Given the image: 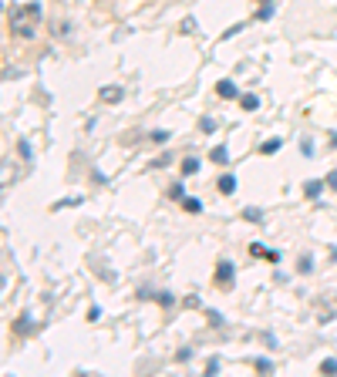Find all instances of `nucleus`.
Segmentation results:
<instances>
[{
	"label": "nucleus",
	"mask_w": 337,
	"mask_h": 377,
	"mask_svg": "<svg viewBox=\"0 0 337 377\" xmlns=\"http://www.w3.org/2000/svg\"><path fill=\"white\" fill-rule=\"evenodd\" d=\"M27 330H31V317L24 314V317L17 320V333H27Z\"/></svg>",
	"instance_id": "ddd939ff"
},
{
	"label": "nucleus",
	"mask_w": 337,
	"mask_h": 377,
	"mask_svg": "<svg viewBox=\"0 0 337 377\" xmlns=\"http://www.w3.org/2000/svg\"><path fill=\"white\" fill-rule=\"evenodd\" d=\"M263 4H266V0H263Z\"/></svg>",
	"instance_id": "a211bd4d"
},
{
	"label": "nucleus",
	"mask_w": 337,
	"mask_h": 377,
	"mask_svg": "<svg viewBox=\"0 0 337 377\" xmlns=\"http://www.w3.org/2000/svg\"><path fill=\"white\" fill-rule=\"evenodd\" d=\"M219 192H223V196H233V192H236V179H233V175H223V179H219Z\"/></svg>",
	"instance_id": "20e7f679"
},
{
	"label": "nucleus",
	"mask_w": 337,
	"mask_h": 377,
	"mask_svg": "<svg viewBox=\"0 0 337 377\" xmlns=\"http://www.w3.org/2000/svg\"><path fill=\"white\" fill-rule=\"evenodd\" d=\"M216 91H219L223 98H236V85H233V81H219V85H216Z\"/></svg>",
	"instance_id": "39448f33"
},
{
	"label": "nucleus",
	"mask_w": 337,
	"mask_h": 377,
	"mask_svg": "<svg viewBox=\"0 0 337 377\" xmlns=\"http://www.w3.org/2000/svg\"><path fill=\"white\" fill-rule=\"evenodd\" d=\"M324 185H327V182L310 179V182H307V185H304V192H307V196H310V199H314V196H321V189H324Z\"/></svg>",
	"instance_id": "423d86ee"
},
{
	"label": "nucleus",
	"mask_w": 337,
	"mask_h": 377,
	"mask_svg": "<svg viewBox=\"0 0 337 377\" xmlns=\"http://www.w3.org/2000/svg\"><path fill=\"white\" fill-rule=\"evenodd\" d=\"M183 172H185V175H196V172H200V159H185Z\"/></svg>",
	"instance_id": "6e6552de"
},
{
	"label": "nucleus",
	"mask_w": 337,
	"mask_h": 377,
	"mask_svg": "<svg viewBox=\"0 0 337 377\" xmlns=\"http://www.w3.org/2000/svg\"><path fill=\"white\" fill-rule=\"evenodd\" d=\"M172 199H179V202L185 199V185H183V182H176V185H172Z\"/></svg>",
	"instance_id": "4468645a"
},
{
	"label": "nucleus",
	"mask_w": 337,
	"mask_h": 377,
	"mask_svg": "<svg viewBox=\"0 0 337 377\" xmlns=\"http://www.w3.org/2000/svg\"><path fill=\"white\" fill-rule=\"evenodd\" d=\"M209 159H213V162H219V166H223V162H226V149H223V145H216V149H213V155H209Z\"/></svg>",
	"instance_id": "f8f14e48"
},
{
	"label": "nucleus",
	"mask_w": 337,
	"mask_h": 377,
	"mask_svg": "<svg viewBox=\"0 0 337 377\" xmlns=\"http://www.w3.org/2000/svg\"><path fill=\"white\" fill-rule=\"evenodd\" d=\"M41 17V4H27V7H14L11 11V27L20 34V37H34V20Z\"/></svg>",
	"instance_id": "f257e3e1"
},
{
	"label": "nucleus",
	"mask_w": 337,
	"mask_h": 377,
	"mask_svg": "<svg viewBox=\"0 0 337 377\" xmlns=\"http://www.w3.org/2000/svg\"><path fill=\"white\" fill-rule=\"evenodd\" d=\"M321 374H337V361H334V357H327V361L321 364Z\"/></svg>",
	"instance_id": "9d476101"
},
{
	"label": "nucleus",
	"mask_w": 337,
	"mask_h": 377,
	"mask_svg": "<svg viewBox=\"0 0 337 377\" xmlns=\"http://www.w3.org/2000/svg\"><path fill=\"white\" fill-rule=\"evenodd\" d=\"M327 185H331V189H337V172H331V175H327Z\"/></svg>",
	"instance_id": "f3484780"
},
{
	"label": "nucleus",
	"mask_w": 337,
	"mask_h": 377,
	"mask_svg": "<svg viewBox=\"0 0 337 377\" xmlns=\"http://www.w3.org/2000/svg\"><path fill=\"white\" fill-rule=\"evenodd\" d=\"M280 149V138H270V142H263V155H274Z\"/></svg>",
	"instance_id": "9b49d317"
},
{
	"label": "nucleus",
	"mask_w": 337,
	"mask_h": 377,
	"mask_svg": "<svg viewBox=\"0 0 337 377\" xmlns=\"http://www.w3.org/2000/svg\"><path fill=\"white\" fill-rule=\"evenodd\" d=\"M183 209H185V212H200V209H202V202H200V199H189V196H185V199H183Z\"/></svg>",
	"instance_id": "1a4fd4ad"
},
{
	"label": "nucleus",
	"mask_w": 337,
	"mask_h": 377,
	"mask_svg": "<svg viewBox=\"0 0 337 377\" xmlns=\"http://www.w3.org/2000/svg\"><path fill=\"white\" fill-rule=\"evenodd\" d=\"M240 105H243L246 111H257V105H260V98H257V94H243V98H240Z\"/></svg>",
	"instance_id": "0eeeda50"
},
{
	"label": "nucleus",
	"mask_w": 337,
	"mask_h": 377,
	"mask_svg": "<svg viewBox=\"0 0 337 377\" xmlns=\"http://www.w3.org/2000/svg\"><path fill=\"white\" fill-rule=\"evenodd\" d=\"M98 98L102 101H122V88L118 85H105V88L98 91Z\"/></svg>",
	"instance_id": "f03ea898"
},
{
	"label": "nucleus",
	"mask_w": 337,
	"mask_h": 377,
	"mask_svg": "<svg viewBox=\"0 0 337 377\" xmlns=\"http://www.w3.org/2000/svg\"><path fill=\"white\" fill-rule=\"evenodd\" d=\"M216 280H219V283H233V263H219V270H216Z\"/></svg>",
	"instance_id": "7ed1b4c3"
},
{
	"label": "nucleus",
	"mask_w": 337,
	"mask_h": 377,
	"mask_svg": "<svg viewBox=\"0 0 337 377\" xmlns=\"http://www.w3.org/2000/svg\"><path fill=\"white\" fill-rule=\"evenodd\" d=\"M152 142H159V145H162V142H168V132H152Z\"/></svg>",
	"instance_id": "2eb2a0df"
},
{
	"label": "nucleus",
	"mask_w": 337,
	"mask_h": 377,
	"mask_svg": "<svg viewBox=\"0 0 337 377\" xmlns=\"http://www.w3.org/2000/svg\"><path fill=\"white\" fill-rule=\"evenodd\" d=\"M257 371H274V364L263 361V357H260V361H257Z\"/></svg>",
	"instance_id": "dca6fc26"
}]
</instances>
